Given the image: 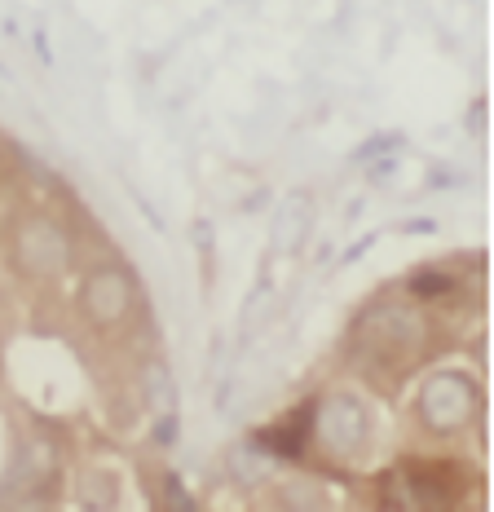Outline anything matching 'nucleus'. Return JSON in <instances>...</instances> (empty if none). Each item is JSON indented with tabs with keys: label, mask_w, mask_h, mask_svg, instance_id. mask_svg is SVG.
<instances>
[{
	"label": "nucleus",
	"mask_w": 494,
	"mask_h": 512,
	"mask_svg": "<svg viewBox=\"0 0 494 512\" xmlns=\"http://www.w3.org/2000/svg\"><path fill=\"white\" fill-rule=\"evenodd\" d=\"M9 261L14 270L31 283L62 279L71 265V234L62 221L45 217V212H27L9 230Z\"/></svg>",
	"instance_id": "nucleus-1"
},
{
	"label": "nucleus",
	"mask_w": 494,
	"mask_h": 512,
	"mask_svg": "<svg viewBox=\"0 0 494 512\" xmlns=\"http://www.w3.org/2000/svg\"><path fill=\"white\" fill-rule=\"evenodd\" d=\"M481 407V389L477 380L464 371H433L420 384V398H415V415L428 433H459L472 424V415Z\"/></svg>",
	"instance_id": "nucleus-2"
},
{
	"label": "nucleus",
	"mask_w": 494,
	"mask_h": 512,
	"mask_svg": "<svg viewBox=\"0 0 494 512\" xmlns=\"http://www.w3.org/2000/svg\"><path fill=\"white\" fill-rule=\"evenodd\" d=\"M80 309L93 327H120L137 309V279L124 265H98L80 283Z\"/></svg>",
	"instance_id": "nucleus-3"
},
{
	"label": "nucleus",
	"mask_w": 494,
	"mask_h": 512,
	"mask_svg": "<svg viewBox=\"0 0 494 512\" xmlns=\"http://www.w3.org/2000/svg\"><path fill=\"white\" fill-rule=\"evenodd\" d=\"M371 433V420H367V407H362L353 393H331L322 407H314V437L327 446L331 455H358L362 442Z\"/></svg>",
	"instance_id": "nucleus-4"
},
{
	"label": "nucleus",
	"mask_w": 494,
	"mask_h": 512,
	"mask_svg": "<svg viewBox=\"0 0 494 512\" xmlns=\"http://www.w3.org/2000/svg\"><path fill=\"white\" fill-rule=\"evenodd\" d=\"M424 340V323L406 305H380L358 323V349H375L380 358L406 354Z\"/></svg>",
	"instance_id": "nucleus-5"
},
{
	"label": "nucleus",
	"mask_w": 494,
	"mask_h": 512,
	"mask_svg": "<svg viewBox=\"0 0 494 512\" xmlns=\"http://www.w3.org/2000/svg\"><path fill=\"white\" fill-rule=\"evenodd\" d=\"M53 473H58V446L49 442V437L31 433L23 446H18L14 455V473H9V490H23V495H36V490H45L53 482Z\"/></svg>",
	"instance_id": "nucleus-6"
},
{
	"label": "nucleus",
	"mask_w": 494,
	"mask_h": 512,
	"mask_svg": "<svg viewBox=\"0 0 494 512\" xmlns=\"http://www.w3.org/2000/svg\"><path fill=\"white\" fill-rule=\"evenodd\" d=\"M397 482L406 486V504H415L420 512H450L455 504V486L442 473V464H406Z\"/></svg>",
	"instance_id": "nucleus-7"
},
{
	"label": "nucleus",
	"mask_w": 494,
	"mask_h": 512,
	"mask_svg": "<svg viewBox=\"0 0 494 512\" xmlns=\"http://www.w3.org/2000/svg\"><path fill=\"white\" fill-rule=\"evenodd\" d=\"M309 230H314V195L309 190H292L278 208V221H274V252L283 256H296L305 248Z\"/></svg>",
	"instance_id": "nucleus-8"
},
{
	"label": "nucleus",
	"mask_w": 494,
	"mask_h": 512,
	"mask_svg": "<svg viewBox=\"0 0 494 512\" xmlns=\"http://www.w3.org/2000/svg\"><path fill=\"white\" fill-rule=\"evenodd\" d=\"M278 499L287 504V512H327V490L314 477H296V482L278 486Z\"/></svg>",
	"instance_id": "nucleus-9"
},
{
	"label": "nucleus",
	"mask_w": 494,
	"mask_h": 512,
	"mask_svg": "<svg viewBox=\"0 0 494 512\" xmlns=\"http://www.w3.org/2000/svg\"><path fill=\"white\" fill-rule=\"evenodd\" d=\"M142 384H146L150 402H155L159 411H168V407H173V398H177V384H173V376H168V367H164V362H150V367H146V376H142Z\"/></svg>",
	"instance_id": "nucleus-10"
},
{
	"label": "nucleus",
	"mask_w": 494,
	"mask_h": 512,
	"mask_svg": "<svg viewBox=\"0 0 494 512\" xmlns=\"http://www.w3.org/2000/svg\"><path fill=\"white\" fill-rule=\"evenodd\" d=\"M80 499L89 508H111V499H115V482L106 473H89L84 477V486H80Z\"/></svg>",
	"instance_id": "nucleus-11"
},
{
	"label": "nucleus",
	"mask_w": 494,
	"mask_h": 512,
	"mask_svg": "<svg viewBox=\"0 0 494 512\" xmlns=\"http://www.w3.org/2000/svg\"><path fill=\"white\" fill-rule=\"evenodd\" d=\"M411 292L415 296H446V292H455V279L442 274V270H424V274L411 279Z\"/></svg>",
	"instance_id": "nucleus-12"
},
{
	"label": "nucleus",
	"mask_w": 494,
	"mask_h": 512,
	"mask_svg": "<svg viewBox=\"0 0 494 512\" xmlns=\"http://www.w3.org/2000/svg\"><path fill=\"white\" fill-rule=\"evenodd\" d=\"M164 512H195V504H190V490L181 486V477H168V482H164Z\"/></svg>",
	"instance_id": "nucleus-13"
},
{
	"label": "nucleus",
	"mask_w": 494,
	"mask_h": 512,
	"mask_svg": "<svg viewBox=\"0 0 494 512\" xmlns=\"http://www.w3.org/2000/svg\"><path fill=\"white\" fill-rule=\"evenodd\" d=\"M173 429H177V420H173V415H164V420H159V433H155V437L168 446V442H173V437H177Z\"/></svg>",
	"instance_id": "nucleus-14"
}]
</instances>
